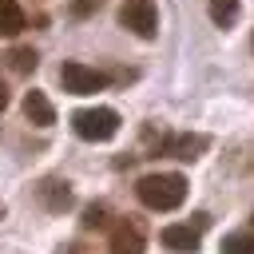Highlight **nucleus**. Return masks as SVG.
Wrapping results in <instances>:
<instances>
[{
    "instance_id": "423d86ee",
    "label": "nucleus",
    "mask_w": 254,
    "mask_h": 254,
    "mask_svg": "<svg viewBox=\"0 0 254 254\" xmlns=\"http://www.w3.org/2000/svg\"><path fill=\"white\" fill-rule=\"evenodd\" d=\"M36 198H40V206H44L48 214H64V210H71L75 190H71V183H67V179L48 175V179H40V183H36Z\"/></svg>"
},
{
    "instance_id": "7ed1b4c3",
    "label": "nucleus",
    "mask_w": 254,
    "mask_h": 254,
    "mask_svg": "<svg viewBox=\"0 0 254 254\" xmlns=\"http://www.w3.org/2000/svg\"><path fill=\"white\" fill-rule=\"evenodd\" d=\"M60 83H64L67 95H91V91H103L111 83V75L83 64V60H64L60 64Z\"/></svg>"
},
{
    "instance_id": "0eeeda50",
    "label": "nucleus",
    "mask_w": 254,
    "mask_h": 254,
    "mask_svg": "<svg viewBox=\"0 0 254 254\" xmlns=\"http://www.w3.org/2000/svg\"><path fill=\"white\" fill-rule=\"evenodd\" d=\"M206 147H210V135H202V131H171V139H167V155L183 159V163H194Z\"/></svg>"
},
{
    "instance_id": "a211bd4d",
    "label": "nucleus",
    "mask_w": 254,
    "mask_h": 254,
    "mask_svg": "<svg viewBox=\"0 0 254 254\" xmlns=\"http://www.w3.org/2000/svg\"><path fill=\"white\" fill-rule=\"evenodd\" d=\"M71 254H83V250H79V246H71Z\"/></svg>"
},
{
    "instance_id": "20e7f679",
    "label": "nucleus",
    "mask_w": 254,
    "mask_h": 254,
    "mask_svg": "<svg viewBox=\"0 0 254 254\" xmlns=\"http://www.w3.org/2000/svg\"><path fill=\"white\" fill-rule=\"evenodd\" d=\"M119 24L139 40H155L159 36V4L155 0H123L119 4Z\"/></svg>"
},
{
    "instance_id": "f03ea898",
    "label": "nucleus",
    "mask_w": 254,
    "mask_h": 254,
    "mask_svg": "<svg viewBox=\"0 0 254 254\" xmlns=\"http://www.w3.org/2000/svg\"><path fill=\"white\" fill-rule=\"evenodd\" d=\"M119 127H123V119H119V111L115 107H79L75 115H71V131L79 135V139H87V143H107V139H115L119 135Z\"/></svg>"
},
{
    "instance_id": "2eb2a0df",
    "label": "nucleus",
    "mask_w": 254,
    "mask_h": 254,
    "mask_svg": "<svg viewBox=\"0 0 254 254\" xmlns=\"http://www.w3.org/2000/svg\"><path fill=\"white\" fill-rule=\"evenodd\" d=\"M99 4H103V0H71V4H67V12H71L75 20H83V16H87V12H95Z\"/></svg>"
},
{
    "instance_id": "1a4fd4ad",
    "label": "nucleus",
    "mask_w": 254,
    "mask_h": 254,
    "mask_svg": "<svg viewBox=\"0 0 254 254\" xmlns=\"http://www.w3.org/2000/svg\"><path fill=\"white\" fill-rule=\"evenodd\" d=\"M24 119H28L32 127H52V123H56V107H52V99H48L40 87L24 91Z\"/></svg>"
},
{
    "instance_id": "f8f14e48",
    "label": "nucleus",
    "mask_w": 254,
    "mask_h": 254,
    "mask_svg": "<svg viewBox=\"0 0 254 254\" xmlns=\"http://www.w3.org/2000/svg\"><path fill=\"white\" fill-rule=\"evenodd\" d=\"M83 230H111L115 222H111V206L107 202H87L83 206Z\"/></svg>"
},
{
    "instance_id": "f3484780",
    "label": "nucleus",
    "mask_w": 254,
    "mask_h": 254,
    "mask_svg": "<svg viewBox=\"0 0 254 254\" xmlns=\"http://www.w3.org/2000/svg\"><path fill=\"white\" fill-rule=\"evenodd\" d=\"M8 107V87H4V79H0V111Z\"/></svg>"
},
{
    "instance_id": "6e6552de",
    "label": "nucleus",
    "mask_w": 254,
    "mask_h": 254,
    "mask_svg": "<svg viewBox=\"0 0 254 254\" xmlns=\"http://www.w3.org/2000/svg\"><path fill=\"white\" fill-rule=\"evenodd\" d=\"M198 230L190 226V222H171V226H163L159 230V242L167 246V250H175V254H194L198 250Z\"/></svg>"
},
{
    "instance_id": "9b49d317",
    "label": "nucleus",
    "mask_w": 254,
    "mask_h": 254,
    "mask_svg": "<svg viewBox=\"0 0 254 254\" xmlns=\"http://www.w3.org/2000/svg\"><path fill=\"white\" fill-rule=\"evenodd\" d=\"M28 28V20H24V8L16 4V0H0V36H20Z\"/></svg>"
},
{
    "instance_id": "dca6fc26",
    "label": "nucleus",
    "mask_w": 254,
    "mask_h": 254,
    "mask_svg": "<svg viewBox=\"0 0 254 254\" xmlns=\"http://www.w3.org/2000/svg\"><path fill=\"white\" fill-rule=\"evenodd\" d=\"M190 226H194V230L202 234V230L210 226V214H202V210H194V214H190Z\"/></svg>"
},
{
    "instance_id": "412c9836",
    "label": "nucleus",
    "mask_w": 254,
    "mask_h": 254,
    "mask_svg": "<svg viewBox=\"0 0 254 254\" xmlns=\"http://www.w3.org/2000/svg\"><path fill=\"white\" fill-rule=\"evenodd\" d=\"M250 222H254V214H250Z\"/></svg>"
},
{
    "instance_id": "39448f33",
    "label": "nucleus",
    "mask_w": 254,
    "mask_h": 254,
    "mask_svg": "<svg viewBox=\"0 0 254 254\" xmlns=\"http://www.w3.org/2000/svg\"><path fill=\"white\" fill-rule=\"evenodd\" d=\"M107 250L111 254H143L147 250V226H143V218H135V214L115 218V226L107 230Z\"/></svg>"
},
{
    "instance_id": "f257e3e1",
    "label": "nucleus",
    "mask_w": 254,
    "mask_h": 254,
    "mask_svg": "<svg viewBox=\"0 0 254 254\" xmlns=\"http://www.w3.org/2000/svg\"><path fill=\"white\" fill-rule=\"evenodd\" d=\"M135 194L147 210H179L187 202V179L179 171H155L135 183Z\"/></svg>"
},
{
    "instance_id": "9d476101",
    "label": "nucleus",
    "mask_w": 254,
    "mask_h": 254,
    "mask_svg": "<svg viewBox=\"0 0 254 254\" xmlns=\"http://www.w3.org/2000/svg\"><path fill=\"white\" fill-rule=\"evenodd\" d=\"M238 12H242V0H206V16L214 28H234L238 24Z\"/></svg>"
},
{
    "instance_id": "6ab92c4d",
    "label": "nucleus",
    "mask_w": 254,
    "mask_h": 254,
    "mask_svg": "<svg viewBox=\"0 0 254 254\" xmlns=\"http://www.w3.org/2000/svg\"><path fill=\"white\" fill-rule=\"evenodd\" d=\"M0 218H4V206H0Z\"/></svg>"
},
{
    "instance_id": "aec40b11",
    "label": "nucleus",
    "mask_w": 254,
    "mask_h": 254,
    "mask_svg": "<svg viewBox=\"0 0 254 254\" xmlns=\"http://www.w3.org/2000/svg\"><path fill=\"white\" fill-rule=\"evenodd\" d=\"M250 48H254V36H250Z\"/></svg>"
},
{
    "instance_id": "4468645a",
    "label": "nucleus",
    "mask_w": 254,
    "mask_h": 254,
    "mask_svg": "<svg viewBox=\"0 0 254 254\" xmlns=\"http://www.w3.org/2000/svg\"><path fill=\"white\" fill-rule=\"evenodd\" d=\"M4 60H8V67H12L16 75H28V71H36V64H40V56H36L32 48H12Z\"/></svg>"
},
{
    "instance_id": "ddd939ff",
    "label": "nucleus",
    "mask_w": 254,
    "mask_h": 254,
    "mask_svg": "<svg viewBox=\"0 0 254 254\" xmlns=\"http://www.w3.org/2000/svg\"><path fill=\"white\" fill-rule=\"evenodd\" d=\"M218 254H254V226L246 230H230L218 246Z\"/></svg>"
}]
</instances>
